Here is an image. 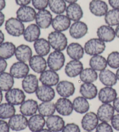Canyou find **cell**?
Here are the masks:
<instances>
[{
    "mask_svg": "<svg viewBox=\"0 0 119 132\" xmlns=\"http://www.w3.org/2000/svg\"><path fill=\"white\" fill-rule=\"evenodd\" d=\"M48 41L55 51L62 52L68 45L67 37L62 32L54 31L50 32L48 36Z\"/></svg>",
    "mask_w": 119,
    "mask_h": 132,
    "instance_id": "6da1fadb",
    "label": "cell"
},
{
    "mask_svg": "<svg viewBox=\"0 0 119 132\" xmlns=\"http://www.w3.org/2000/svg\"><path fill=\"white\" fill-rule=\"evenodd\" d=\"M84 49L85 53L90 56L99 55L105 50L106 44L99 38H92L85 42Z\"/></svg>",
    "mask_w": 119,
    "mask_h": 132,
    "instance_id": "7a4b0ae2",
    "label": "cell"
},
{
    "mask_svg": "<svg viewBox=\"0 0 119 132\" xmlns=\"http://www.w3.org/2000/svg\"><path fill=\"white\" fill-rule=\"evenodd\" d=\"M5 28L8 34L15 37L23 35L25 30L23 22L15 18L8 19L5 23Z\"/></svg>",
    "mask_w": 119,
    "mask_h": 132,
    "instance_id": "3957f363",
    "label": "cell"
},
{
    "mask_svg": "<svg viewBox=\"0 0 119 132\" xmlns=\"http://www.w3.org/2000/svg\"><path fill=\"white\" fill-rule=\"evenodd\" d=\"M65 56L61 51H54L49 54L47 59V64L49 69L58 71L65 65Z\"/></svg>",
    "mask_w": 119,
    "mask_h": 132,
    "instance_id": "277c9868",
    "label": "cell"
},
{
    "mask_svg": "<svg viewBox=\"0 0 119 132\" xmlns=\"http://www.w3.org/2000/svg\"><path fill=\"white\" fill-rule=\"evenodd\" d=\"M5 98L7 103L13 105H20L25 101V92L19 88H12L6 92Z\"/></svg>",
    "mask_w": 119,
    "mask_h": 132,
    "instance_id": "5b68a950",
    "label": "cell"
},
{
    "mask_svg": "<svg viewBox=\"0 0 119 132\" xmlns=\"http://www.w3.org/2000/svg\"><path fill=\"white\" fill-rule=\"evenodd\" d=\"M8 124L12 130L20 131L24 130L28 127V119L22 114H15L9 119Z\"/></svg>",
    "mask_w": 119,
    "mask_h": 132,
    "instance_id": "8992f818",
    "label": "cell"
},
{
    "mask_svg": "<svg viewBox=\"0 0 119 132\" xmlns=\"http://www.w3.org/2000/svg\"><path fill=\"white\" fill-rule=\"evenodd\" d=\"M99 118L94 112H88L83 116L81 121L83 129L87 131H91L96 129L99 124Z\"/></svg>",
    "mask_w": 119,
    "mask_h": 132,
    "instance_id": "52a82bcc",
    "label": "cell"
},
{
    "mask_svg": "<svg viewBox=\"0 0 119 132\" xmlns=\"http://www.w3.org/2000/svg\"><path fill=\"white\" fill-rule=\"evenodd\" d=\"M16 18L23 23L32 22L35 19L36 12L29 6H20L16 11Z\"/></svg>",
    "mask_w": 119,
    "mask_h": 132,
    "instance_id": "ba28073f",
    "label": "cell"
},
{
    "mask_svg": "<svg viewBox=\"0 0 119 132\" xmlns=\"http://www.w3.org/2000/svg\"><path fill=\"white\" fill-rule=\"evenodd\" d=\"M56 111L62 116H69L73 111V103L68 98L61 97L55 103Z\"/></svg>",
    "mask_w": 119,
    "mask_h": 132,
    "instance_id": "9c48e42d",
    "label": "cell"
},
{
    "mask_svg": "<svg viewBox=\"0 0 119 132\" xmlns=\"http://www.w3.org/2000/svg\"><path fill=\"white\" fill-rule=\"evenodd\" d=\"M30 71L29 66L26 63L17 62L11 65L9 70V73L12 75L14 78L22 79L28 74Z\"/></svg>",
    "mask_w": 119,
    "mask_h": 132,
    "instance_id": "30bf717a",
    "label": "cell"
},
{
    "mask_svg": "<svg viewBox=\"0 0 119 132\" xmlns=\"http://www.w3.org/2000/svg\"><path fill=\"white\" fill-rule=\"evenodd\" d=\"M39 81L42 85L52 87L59 83V76L56 71L51 69L46 70L40 74Z\"/></svg>",
    "mask_w": 119,
    "mask_h": 132,
    "instance_id": "8fae6325",
    "label": "cell"
},
{
    "mask_svg": "<svg viewBox=\"0 0 119 132\" xmlns=\"http://www.w3.org/2000/svg\"><path fill=\"white\" fill-rule=\"evenodd\" d=\"M88 31V27L86 23L77 21L74 22L70 26L69 29V34L70 36L74 39H80L84 37Z\"/></svg>",
    "mask_w": 119,
    "mask_h": 132,
    "instance_id": "7c38bea8",
    "label": "cell"
},
{
    "mask_svg": "<svg viewBox=\"0 0 119 132\" xmlns=\"http://www.w3.org/2000/svg\"><path fill=\"white\" fill-rule=\"evenodd\" d=\"M23 90L27 94L35 93L39 88V79L34 74H28L23 79L22 82Z\"/></svg>",
    "mask_w": 119,
    "mask_h": 132,
    "instance_id": "4fadbf2b",
    "label": "cell"
},
{
    "mask_svg": "<svg viewBox=\"0 0 119 132\" xmlns=\"http://www.w3.org/2000/svg\"><path fill=\"white\" fill-rule=\"evenodd\" d=\"M52 15L51 12L47 9L39 11L35 16V23L40 29H48L52 24Z\"/></svg>",
    "mask_w": 119,
    "mask_h": 132,
    "instance_id": "5bb4252c",
    "label": "cell"
},
{
    "mask_svg": "<svg viewBox=\"0 0 119 132\" xmlns=\"http://www.w3.org/2000/svg\"><path fill=\"white\" fill-rule=\"evenodd\" d=\"M115 112L113 106L110 104H102L98 109L96 114L100 121L109 122L111 121Z\"/></svg>",
    "mask_w": 119,
    "mask_h": 132,
    "instance_id": "9a60e30c",
    "label": "cell"
},
{
    "mask_svg": "<svg viewBox=\"0 0 119 132\" xmlns=\"http://www.w3.org/2000/svg\"><path fill=\"white\" fill-rule=\"evenodd\" d=\"M56 90L61 97L68 98L75 93V85L68 81H61L56 86Z\"/></svg>",
    "mask_w": 119,
    "mask_h": 132,
    "instance_id": "2e32d148",
    "label": "cell"
},
{
    "mask_svg": "<svg viewBox=\"0 0 119 132\" xmlns=\"http://www.w3.org/2000/svg\"><path fill=\"white\" fill-rule=\"evenodd\" d=\"M98 96L102 104H110L117 97V93L112 87L105 86L98 92Z\"/></svg>",
    "mask_w": 119,
    "mask_h": 132,
    "instance_id": "e0dca14e",
    "label": "cell"
},
{
    "mask_svg": "<svg viewBox=\"0 0 119 132\" xmlns=\"http://www.w3.org/2000/svg\"><path fill=\"white\" fill-rule=\"evenodd\" d=\"M37 98L42 102L52 101L55 97V91L51 86L42 85L35 92Z\"/></svg>",
    "mask_w": 119,
    "mask_h": 132,
    "instance_id": "ac0fdd59",
    "label": "cell"
},
{
    "mask_svg": "<svg viewBox=\"0 0 119 132\" xmlns=\"http://www.w3.org/2000/svg\"><path fill=\"white\" fill-rule=\"evenodd\" d=\"M51 25L55 31L63 32L66 31L70 27L71 20L66 15L63 14L57 15L53 18Z\"/></svg>",
    "mask_w": 119,
    "mask_h": 132,
    "instance_id": "d6986e66",
    "label": "cell"
},
{
    "mask_svg": "<svg viewBox=\"0 0 119 132\" xmlns=\"http://www.w3.org/2000/svg\"><path fill=\"white\" fill-rule=\"evenodd\" d=\"M47 129L52 132H60L65 126V122L62 117L59 115H52L47 117L46 119Z\"/></svg>",
    "mask_w": 119,
    "mask_h": 132,
    "instance_id": "ffe728a7",
    "label": "cell"
},
{
    "mask_svg": "<svg viewBox=\"0 0 119 132\" xmlns=\"http://www.w3.org/2000/svg\"><path fill=\"white\" fill-rule=\"evenodd\" d=\"M89 9L91 13L98 17L105 16L108 12V6L102 0H92L90 2Z\"/></svg>",
    "mask_w": 119,
    "mask_h": 132,
    "instance_id": "44dd1931",
    "label": "cell"
},
{
    "mask_svg": "<svg viewBox=\"0 0 119 132\" xmlns=\"http://www.w3.org/2000/svg\"><path fill=\"white\" fill-rule=\"evenodd\" d=\"M98 38L104 42H110L116 38L115 30L109 25H102L96 31Z\"/></svg>",
    "mask_w": 119,
    "mask_h": 132,
    "instance_id": "7402d4cb",
    "label": "cell"
},
{
    "mask_svg": "<svg viewBox=\"0 0 119 132\" xmlns=\"http://www.w3.org/2000/svg\"><path fill=\"white\" fill-rule=\"evenodd\" d=\"M83 69H84V67L81 61L71 60L66 64L65 72L68 77L75 78L80 75Z\"/></svg>",
    "mask_w": 119,
    "mask_h": 132,
    "instance_id": "603a6c76",
    "label": "cell"
},
{
    "mask_svg": "<svg viewBox=\"0 0 119 132\" xmlns=\"http://www.w3.org/2000/svg\"><path fill=\"white\" fill-rule=\"evenodd\" d=\"M39 104L34 99H28L25 100L20 105L19 110L20 114L25 117H32L38 111Z\"/></svg>",
    "mask_w": 119,
    "mask_h": 132,
    "instance_id": "cb8c5ba5",
    "label": "cell"
},
{
    "mask_svg": "<svg viewBox=\"0 0 119 132\" xmlns=\"http://www.w3.org/2000/svg\"><path fill=\"white\" fill-rule=\"evenodd\" d=\"M29 66L33 71L37 74H41L42 72L47 70V61L43 56L40 55H34L30 59Z\"/></svg>",
    "mask_w": 119,
    "mask_h": 132,
    "instance_id": "d4e9b609",
    "label": "cell"
},
{
    "mask_svg": "<svg viewBox=\"0 0 119 132\" xmlns=\"http://www.w3.org/2000/svg\"><path fill=\"white\" fill-rule=\"evenodd\" d=\"M46 125L45 117L39 114L32 115L28 119V128L32 132H38L42 130Z\"/></svg>",
    "mask_w": 119,
    "mask_h": 132,
    "instance_id": "484cf974",
    "label": "cell"
},
{
    "mask_svg": "<svg viewBox=\"0 0 119 132\" xmlns=\"http://www.w3.org/2000/svg\"><path fill=\"white\" fill-rule=\"evenodd\" d=\"M33 52L29 46L22 44L16 47L15 56L19 62L27 63L32 57Z\"/></svg>",
    "mask_w": 119,
    "mask_h": 132,
    "instance_id": "4316f807",
    "label": "cell"
},
{
    "mask_svg": "<svg viewBox=\"0 0 119 132\" xmlns=\"http://www.w3.org/2000/svg\"><path fill=\"white\" fill-rule=\"evenodd\" d=\"M66 52L72 60H80L84 56L85 51L81 45L77 42H72L68 45Z\"/></svg>",
    "mask_w": 119,
    "mask_h": 132,
    "instance_id": "83f0119b",
    "label": "cell"
},
{
    "mask_svg": "<svg viewBox=\"0 0 119 132\" xmlns=\"http://www.w3.org/2000/svg\"><path fill=\"white\" fill-rule=\"evenodd\" d=\"M66 16L71 21L77 22L83 17V11L81 7L77 3L70 4L66 8Z\"/></svg>",
    "mask_w": 119,
    "mask_h": 132,
    "instance_id": "f1b7e54d",
    "label": "cell"
},
{
    "mask_svg": "<svg viewBox=\"0 0 119 132\" xmlns=\"http://www.w3.org/2000/svg\"><path fill=\"white\" fill-rule=\"evenodd\" d=\"M98 77L100 81L105 86L113 87L117 84L118 81L115 73L108 69L100 71Z\"/></svg>",
    "mask_w": 119,
    "mask_h": 132,
    "instance_id": "f546056e",
    "label": "cell"
},
{
    "mask_svg": "<svg viewBox=\"0 0 119 132\" xmlns=\"http://www.w3.org/2000/svg\"><path fill=\"white\" fill-rule=\"evenodd\" d=\"M23 37L26 41L33 42L40 38L41 35L40 28L36 24H31L26 28L23 33Z\"/></svg>",
    "mask_w": 119,
    "mask_h": 132,
    "instance_id": "4dcf8cb0",
    "label": "cell"
},
{
    "mask_svg": "<svg viewBox=\"0 0 119 132\" xmlns=\"http://www.w3.org/2000/svg\"><path fill=\"white\" fill-rule=\"evenodd\" d=\"M80 93L87 100H92L96 97L98 90L93 83H83L80 86Z\"/></svg>",
    "mask_w": 119,
    "mask_h": 132,
    "instance_id": "1f68e13d",
    "label": "cell"
},
{
    "mask_svg": "<svg viewBox=\"0 0 119 132\" xmlns=\"http://www.w3.org/2000/svg\"><path fill=\"white\" fill-rule=\"evenodd\" d=\"M73 110L78 114H86L90 110V104L87 99L83 96H78L73 101Z\"/></svg>",
    "mask_w": 119,
    "mask_h": 132,
    "instance_id": "d6a6232c",
    "label": "cell"
},
{
    "mask_svg": "<svg viewBox=\"0 0 119 132\" xmlns=\"http://www.w3.org/2000/svg\"><path fill=\"white\" fill-rule=\"evenodd\" d=\"M51 45L48 40L45 38H39L34 43V48L38 55L44 56H47L50 53Z\"/></svg>",
    "mask_w": 119,
    "mask_h": 132,
    "instance_id": "836d02e7",
    "label": "cell"
},
{
    "mask_svg": "<svg viewBox=\"0 0 119 132\" xmlns=\"http://www.w3.org/2000/svg\"><path fill=\"white\" fill-rule=\"evenodd\" d=\"M15 44L11 42H4L0 45V58L9 59L15 55L16 51Z\"/></svg>",
    "mask_w": 119,
    "mask_h": 132,
    "instance_id": "e575fe53",
    "label": "cell"
},
{
    "mask_svg": "<svg viewBox=\"0 0 119 132\" xmlns=\"http://www.w3.org/2000/svg\"><path fill=\"white\" fill-rule=\"evenodd\" d=\"M89 64L90 67L96 71H101L106 69L108 63L105 57L99 55L92 56L90 60Z\"/></svg>",
    "mask_w": 119,
    "mask_h": 132,
    "instance_id": "d590c367",
    "label": "cell"
},
{
    "mask_svg": "<svg viewBox=\"0 0 119 132\" xmlns=\"http://www.w3.org/2000/svg\"><path fill=\"white\" fill-rule=\"evenodd\" d=\"M15 83L14 78L10 73L4 72L0 74V89L7 92L13 88Z\"/></svg>",
    "mask_w": 119,
    "mask_h": 132,
    "instance_id": "8d00e7d4",
    "label": "cell"
},
{
    "mask_svg": "<svg viewBox=\"0 0 119 132\" xmlns=\"http://www.w3.org/2000/svg\"><path fill=\"white\" fill-rule=\"evenodd\" d=\"M56 111L55 103L52 101L42 102L39 105L38 112L44 117H49L54 115Z\"/></svg>",
    "mask_w": 119,
    "mask_h": 132,
    "instance_id": "74e56055",
    "label": "cell"
},
{
    "mask_svg": "<svg viewBox=\"0 0 119 132\" xmlns=\"http://www.w3.org/2000/svg\"><path fill=\"white\" fill-rule=\"evenodd\" d=\"M98 78L97 72L91 67L84 68L80 74V79L84 83H94Z\"/></svg>",
    "mask_w": 119,
    "mask_h": 132,
    "instance_id": "f35d334b",
    "label": "cell"
},
{
    "mask_svg": "<svg viewBox=\"0 0 119 132\" xmlns=\"http://www.w3.org/2000/svg\"><path fill=\"white\" fill-rule=\"evenodd\" d=\"M16 114L15 106L8 103L0 104V119H10Z\"/></svg>",
    "mask_w": 119,
    "mask_h": 132,
    "instance_id": "ab89813d",
    "label": "cell"
},
{
    "mask_svg": "<svg viewBox=\"0 0 119 132\" xmlns=\"http://www.w3.org/2000/svg\"><path fill=\"white\" fill-rule=\"evenodd\" d=\"M48 6L50 10L56 15L63 13L67 8L65 0H49Z\"/></svg>",
    "mask_w": 119,
    "mask_h": 132,
    "instance_id": "60d3db41",
    "label": "cell"
},
{
    "mask_svg": "<svg viewBox=\"0 0 119 132\" xmlns=\"http://www.w3.org/2000/svg\"><path fill=\"white\" fill-rule=\"evenodd\" d=\"M105 21L107 25L117 26L119 24V10L112 9L108 11L105 16Z\"/></svg>",
    "mask_w": 119,
    "mask_h": 132,
    "instance_id": "b9f144b4",
    "label": "cell"
},
{
    "mask_svg": "<svg viewBox=\"0 0 119 132\" xmlns=\"http://www.w3.org/2000/svg\"><path fill=\"white\" fill-rule=\"evenodd\" d=\"M108 65L113 69L119 68V52L113 51L109 54L107 57Z\"/></svg>",
    "mask_w": 119,
    "mask_h": 132,
    "instance_id": "7bdbcfd3",
    "label": "cell"
},
{
    "mask_svg": "<svg viewBox=\"0 0 119 132\" xmlns=\"http://www.w3.org/2000/svg\"><path fill=\"white\" fill-rule=\"evenodd\" d=\"M49 2V0H32L33 6L39 11L46 9L48 6Z\"/></svg>",
    "mask_w": 119,
    "mask_h": 132,
    "instance_id": "ee69618b",
    "label": "cell"
},
{
    "mask_svg": "<svg viewBox=\"0 0 119 132\" xmlns=\"http://www.w3.org/2000/svg\"><path fill=\"white\" fill-rule=\"evenodd\" d=\"M95 132H113V128L108 122H101L96 128Z\"/></svg>",
    "mask_w": 119,
    "mask_h": 132,
    "instance_id": "f6af8a7d",
    "label": "cell"
},
{
    "mask_svg": "<svg viewBox=\"0 0 119 132\" xmlns=\"http://www.w3.org/2000/svg\"><path fill=\"white\" fill-rule=\"evenodd\" d=\"M62 132H81L80 127L75 123H69L65 125Z\"/></svg>",
    "mask_w": 119,
    "mask_h": 132,
    "instance_id": "bcb514c9",
    "label": "cell"
},
{
    "mask_svg": "<svg viewBox=\"0 0 119 132\" xmlns=\"http://www.w3.org/2000/svg\"><path fill=\"white\" fill-rule=\"evenodd\" d=\"M110 122L112 128L116 130L119 131V114L114 115Z\"/></svg>",
    "mask_w": 119,
    "mask_h": 132,
    "instance_id": "7dc6e473",
    "label": "cell"
},
{
    "mask_svg": "<svg viewBox=\"0 0 119 132\" xmlns=\"http://www.w3.org/2000/svg\"><path fill=\"white\" fill-rule=\"evenodd\" d=\"M8 122L3 119H0V132H9L10 131Z\"/></svg>",
    "mask_w": 119,
    "mask_h": 132,
    "instance_id": "c3c4849f",
    "label": "cell"
},
{
    "mask_svg": "<svg viewBox=\"0 0 119 132\" xmlns=\"http://www.w3.org/2000/svg\"><path fill=\"white\" fill-rule=\"evenodd\" d=\"M7 66H8V63L6 60L4 59L0 58V74L5 71Z\"/></svg>",
    "mask_w": 119,
    "mask_h": 132,
    "instance_id": "681fc988",
    "label": "cell"
},
{
    "mask_svg": "<svg viewBox=\"0 0 119 132\" xmlns=\"http://www.w3.org/2000/svg\"><path fill=\"white\" fill-rule=\"evenodd\" d=\"M108 2L113 9L119 10V0H108Z\"/></svg>",
    "mask_w": 119,
    "mask_h": 132,
    "instance_id": "f907efd6",
    "label": "cell"
},
{
    "mask_svg": "<svg viewBox=\"0 0 119 132\" xmlns=\"http://www.w3.org/2000/svg\"><path fill=\"white\" fill-rule=\"evenodd\" d=\"M32 0H15V2L18 5L20 6H27L29 4Z\"/></svg>",
    "mask_w": 119,
    "mask_h": 132,
    "instance_id": "816d5d0a",
    "label": "cell"
},
{
    "mask_svg": "<svg viewBox=\"0 0 119 132\" xmlns=\"http://www.w3.org/2000/svg\"><path fill=\"white\" fill-rule=\"evenodd\" d=\"M113 106L115 110L119 114V97H117L114 100L113 102Z\"/></svg>",
    "mask_w": 119,
    "mask_h": 132,
    "instance_id": "f5cc1de1",
    "label": "cell"
},
{
    "mask_svg": "<svg viewBox=\"0 0 119 132\" xmlns=\"http://www.w3.org/2000/svg\"><path fill=\"white\" fill-rule=\"evenodd\" d=\"M5 15L1 11H0V27H1L3 25L5 22Z\"/></svg>",
    "mask_w": 119,
    "mask_h": 132,
    "instance_id": "db71d44e",
    "label": "cell"
},
{
    "mask_svg": "<svg viewBox=\"0 0 119 132\" xmlns=\"http://www.w3.org/2000/svg\"><path fill=\"white\" fill-rule=\"evenodd\" d=\"M6 6L5 0H0V11L3 10Z\"/></svg>",
    "mask_w": 119,
    "mask_h": 132,
    "instance_id": "11a10c76",
    "label": "cell"
},
{
    "mask_svg": "<svg viewBox=\"0 0 119 132\" xmlns=\"http://www.w3.org/2000/svg\"><path fill=\"white\" fill-rule=\"evenodd\" d=\"M5 40V35L1 30H0V45L4 42Z\"/></svg>",
    "mask_w": 119,
    "mask_h": 132,
    "instance_id": "9f6ffc18",
    "label": "cell"
},
{
    "mask_svg": "<svg viewBox=\"0 0 119 132\" xmlns=\"http://www.w3.org/2000/svg\"><path fill=\"white\" fill-rule=\"evenodd\" d=\"M115 33H116V37L119 38V24L117 26L116 29H115Z\"/></svg>",
    "mask_w": 119,
    "mask_h": 132,
    "instance_id": "6f0895ef",
    "label": "cell"
},
{
    "mask_svg": "<svg viewBox=\"0 0 119 132\" xmlns=\"http://www.w3.org/2000/svg\"><path fill=\"white\" fill-rule=\"evenodd\" d=\"M78 0H65V1L66 2H68L69 4H73V3H76L77 2Z\"/></svg>",
    "mask_w": 119,
    "mask_h": 132,
    "instance_id": "680465c9",
    "label": "cell"
},
{
    "mask_svg": "<svg viewBox=\"0 0 119 132\" xmlns=\"http://www.w3.org/2000/svg\"><path fill=\"white\" fill-rule=\"evenodd\" d=\"M2 100H3V93H2V90L0 89V104H1Z\"/></svg>",
    "mask_w": 119,
    "mask_h": 132,
    "instance_id": "91938a15",
    "label": "cell"
},
{
    "mask_svg": "<svg viewBox=\"0 0 119 132\" xmlns=\"http://www.w3.org/2000/svg\"><path fill=\"white\" fill-rule=\"evenodd\" d=\"M38 132H52L50 130H49L48 129H42V130L39 131Z\"/></svg>",
    "mask_w": 119,
    "mask_h": 132,
    "instance_id": "94428289",
    "label": "cell"
},
{
    "mask_svg": "<svg viewBox=\"0 0 119 132\" xmlns=\"http://www.w3.org/2000/svg\"><path fill=\"white\" fill-rule=\"evenodd\" d=\"M116 77H117V80H118V81H119V68L117 70V71H116Z\"/></svg>",
    "mask_w": 119,
    "mask_h": 132,
    "instance_id": "6125c7cd",
    "label": "cell"
},
{
    "mask_svg": "<svg viewBox=\"0 0 119 132\" xmlns=\"http://www.w3.org/2000/svg\"><path fill=\"white\" fill-rule=\"evenodd\" d=\"M85 132H91V131H85Z\"/></svg>",
    "mask_w": 119,
    "mask_h": 132,
    "instance_id": "be15d7a7",
    "label": "cell"
}]
</instances>
